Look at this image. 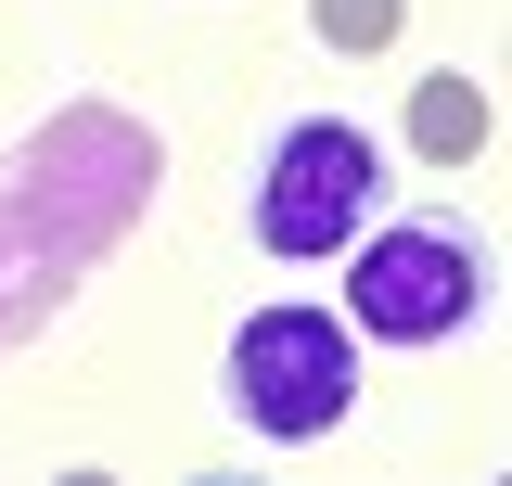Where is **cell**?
I'll return each instance as SVG.
<instances>
[{"label": "cell", "mask_w": 512, "mask_h": 486, "mask_svg": "<svg viewBox=\"0 0 512 486\" xmlns=\"http://www.w3.org/2000/svg\"><path fill=\"white\" fill-rule=\"evenodd\" d=\"M154 180H167V141L116 103H64L39 141L0 154V346H26L116 256V231L154 205Z\"/></svg>", "instance_id": "1"}, {"label": "cell", "mask_w": 512, "mask_h": 486, "mask_svg": "<svg viewBox=\"0 0 512 486\" xmlns=\"http://www.w3.org/2000/svg\"><path fill=\"white\" fill-rule=\"evenodd\" d=\"M218 410L256 435V448H308L359 410V333L346 307H308V295H269L231 320L218 346Z\"/></svg>", "instance_id": "3"}, {"label": "cell", "mask_w": 512, "mask_h": 486, "mask_svg": "<svg viewBox=\"0 0 512 486\" xmlns=\"http://www.w3.org/2000/svg\"><path fill=\"white\" fill-rule=\"evenodd\" d=\"M487 128H500V116H487V77H461V64L410 90V154H423V167H474Z\"/></svg>", "instance_id": "5"}, {"label": "cell", "mask_w": 512, "mask_h": 486, "mask_svg": "<svg viewBox=\"0 0 512 486\" xmlns=\"http://www.w3.org/2000/svg\"><path fill=\"white\" fill-rule=\"evenodd\" d=\"M384 141L359 116H282L256 141V180H244V231L256 256H282V269H320V256H346V243L384 218Z\"/></svg>", "instance_id": "2"}, {"label": "cell", "mask_w": 512, "mask_h": 486, "mask_svg": "<svg viewBox=\"0 0 512 486\" xmlns=\"http://www.w3.org/2000/svg\"><path fill=\"white\" fill-rule=\"evenodd\" d=\"M487 320V243L448 218H372L346 243V333L359 346H448Z\"/></svg>", "instance_id": "4"}, {"label": "cell", "mask_w": 512, "mask_h": 486, "mask_svg": "<svg viewBox=\"0 0 512 486\" xmlns=\"http://www.w3.org/2000/svg\"><path fill=\"white\" fill-rule=\"evenodd\" d=\"M397 26H410V0H320V39L333 52H384Z\"/></svg>", "instance_id": "6"}]
</instances>
